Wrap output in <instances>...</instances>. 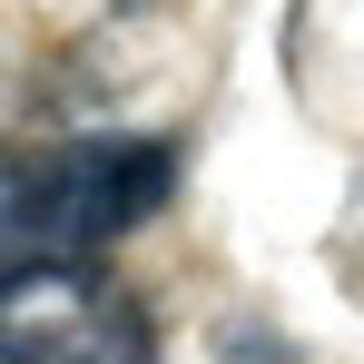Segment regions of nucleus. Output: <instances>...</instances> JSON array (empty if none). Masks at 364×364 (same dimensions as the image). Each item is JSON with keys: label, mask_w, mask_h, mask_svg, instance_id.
Returning a JSON list of instances; mask_svg holds the SVG:
<instances>
[{"label": "nucleus", "mask_w": 364, "mask_h": 364, "mask_svg": "<svg viewBox=\"0 0 364 364\" xmlns=\"http://www.w3.org/2000/svg\"><path fill=\"white\" fill-rule=\"evenodd\" d=\"M168 197H178V138L148 128H69L0 148V246L50 266H99Z\"/></svg>", "instance_id": "obj_1"}, {"label": "nucleus", "mask_w": 364, "mask_h": 364, "mask_svg": "<svg viewBox=\"0 0 364 364\" xmlns=\"http://www.w3.org/2000/svg\"><path fill=\"white\" fill-rule=\"evenodd\" d=\"M0 364H158V325L109 266L20 256V286L0 296Z\"/></svg>", "instance_id": "obj_2"}, {"label": "nucleus", "mask_w": 364, "mask_h": 364, "mask_svg": "<svg viewBox=\"0 0 364 364\" xmlns=\"http://www.w3.org/2000/svg\"><path fill=\"white\" fill-rule=\"evenodd\" d=\"M207 355H217V364H296L305 345L286 335V325H276V315H217Z\"/></svg>", "instance_id": "obj_3"}]
</instances>
